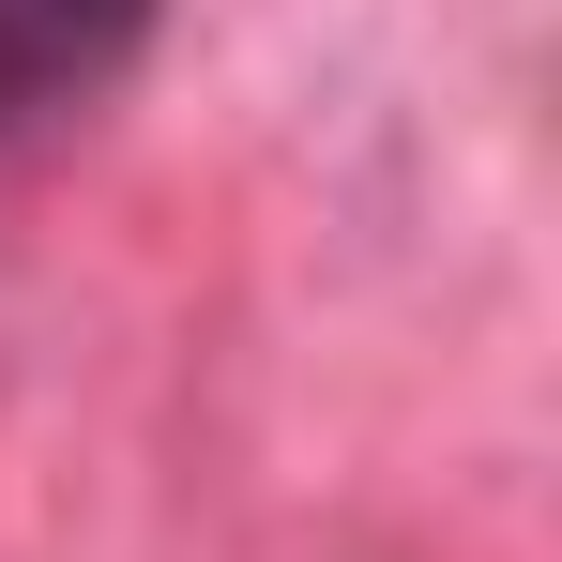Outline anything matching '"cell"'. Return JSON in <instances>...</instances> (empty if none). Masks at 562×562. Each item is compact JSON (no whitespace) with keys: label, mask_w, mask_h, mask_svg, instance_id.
<instances>
[{"label":"cell","mask_w":562,"mask_h":562,"mask_svg":"<svg viewBox=\"0 0 562 562\" xmlns=\"http://www.w3.org/2000/svg\"><path fill=\"white\" fill-rule=\"evenodd\" d=\"M153 15H168V0H0V137L92 106L106 77L153 46Z\"/></svg>","instance_id":"obj_1"}]
</instances>
